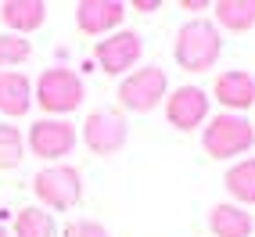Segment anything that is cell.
<instances>
[{"mask_svg":"<svg viewBox=\"0 0 255 237\" xmlns=\"http://www.w3.org/2000/svg\"><path fill=\"white\" fill-rule=\"evenodd\" d=\"M32 101L47 112V118H65L87 101V83L69 65H50L40 72L36 87H32Z\"/></svg>","mask_w":255,"mask_h":237,"instance_id":"cell-2","label":"cell"},{"mask_svg":"<svg viewBox=\"0 0 255 237\" xmlns=\"http://www.w3.org/2000/svg\"><path fill=\"white\" fill-rule=\"evenodd\" d=\"M162 4H155V0H137L133 4V11H140V14H151V11H158Z\"/></svg>","mask_w":255,"mask_h":237,"instance_id":"cell-21","label":"cell"},{"mask_svg":"<svg viewBox=\"0 0 255 237\" xmlns=\"http://www.w3.org/2000/svg\"><path fill=\"white\" fill-rule=\"evenodd\" d=\"M169 97V79L158 65H144V69H133L129 76H123L119 83V105L133 115H147L155 112L162 101Z\"/></svg>","mask_w":255,"mask_h":237,"instance_id":"cell-5","label":"cell"},{"mask_svg":"<svg viewBox=\"0 0 255 237\" xmlns=\"http://www.w3.org/2000/svg\"><path fill=\"white\" fill-rule=\"evenodd\" d=\"M0 22L14 36H25V32H36L47 22V4L43 0H4L0 4Z\"/></svg>","mask_w":255,"mask_h":237,"instance_id":"cell-12","label":"cell"},{"mask_svg":"<svg viewBox=\"0 0 255 237\" xmlns=\"http://www.w3.org/2000/svg\"><path fill=\"white\" fill-rule=\"evenodd\" d=\"M32 194H36L40 209L65 212V209L79 205V198H83V176H79V169L65 165V162L43 165L40 173L32 176Z\"/></svg>","mask_w":255,"mask_h":237,"instance_id":"cell-4","label":"cell"},{"mask_svg":"<svg viewBox=\"0 0 255 237\" xmlns=\"http://www.w3.org/2000/svg\"><path fill=\"white\" fill-rule=\"evenodd\" d=\"M54 216L40 205H25L14 212V223H11V237H54Z\"/></svg>","mask_w":255,"mask_h":237,"instance_id":"cell-16","label":"cell"},{"mask_svg":"<svg viewBox=\"0 0 255 237\" xmlns=\"http://www.w3.org/2000/svg\"><path fill=\"white\" fill-rule=\"evenodd\" d=\"M61 237H112L101 223H94V219H76V223H69L61 230Z\"/></svg>","mask_w":255,"mask_h":237,"instance_id":"cell-20","label":"cell"},{"mask_svg":"<svg viewBox=\"0 0 255 237\" xmlns=\"http://www.w3.org/2000/svg\"><path fill=\"white\" fill-rule=\"evenodd\" d=\"M0 237H11V230H7V227H0Z\"/></svg>","mask_w":255,"mask_h":237,"instance_id":"cell-23","label":"cell"},{"mask_svg":"<svg viewBox=\"0 0 255 237\" xmlns=\"http://www.w3.org/2000/svg\"><path fill=\"white\" fill-rule=\"evenodd\" d=\"M32 108V79L25 72H0V115L22 118Z\"/></svg>","mask_w":255,"mask_h":237,"instance_id":"cell-13","label":"cell"},{"mask_svg":"<svg viewBox=\"0 0 255 237\" xmlns=\"http://www.w3.org/2000/svg\"><path fill=\"white\" fill-rule=\"evenodd\" d=\"M126 18V4L119 0H79L76 4V25L87 36H112Z\"/></svg>","mask_w":255,"mask_h":237,"instance_id":"cell-10","label":"cell"},{"mask_svg":"<svg viewBox=\"0 0 255 237\" xmlns=\"http://www.w3.org/2000/svg\"><path fill=\"white\" fill-rule=\"evenodd\" d=\"M252 126H255V122H252Z\"/></svg>","mask_w":255,"mask_h":237,"instance_id":"cell-24","label":"cell"},{"mask_svg":"<svg viewBox=\"0 0 255 237\" xmlns=\"http://www.w3.org/2000/svg\"><path fill=\"white\" fill-rule=\"evenodd\" d=\"M32 58V43L14 32H0V72H14Z\"/></svg>","mask_w":255,"mask_h":237,"instance_id":"cell-18","label":"cell"},{"mask_svg":"<svg viewBox=\"0 0 255 237\" xmlns=\"http://www.w3.org/2000/svg\"><path fill=\"white\" fill-rule=\"evenodd\" d=\"M165 118H169V126H176L183 133L205 126L209 122V94L201 87H176L165 97Z\"/></svg>","mask_w":255,"mask_h":237,"instance_id":"cell-9","label":"cell"},{"mask_svg":"<svg viewBox=\"0 0 255 237\" xmlns=\"http://www.w3.org/2000/svg\"><path fill=\"white\" fill-rule=\"evenodd\" d=\"M212 94L216 101L234 115H245L248 108H255V76L241 72V69H230V72H219L212 83Z\"/></svg>","mask_w":255,"mask_h":237,"instance_id":"cell-11","label":"cell"},{"mask_svg":"<svg viewBox=\"0 0 255 237\" xmlns=\"http://www.w3.org/2000/svg\"><path fill=\"white\" fill-rule=\"evenodd\" d=\"M223 54V36L219 25L209 18H187L176 29V43H173V58L183 72H209Z\"/></svg>","mask_w":255,"mask_h":237,"instance_id":"cell-1","label":"cell"},{"mask_svg":"<svg viewBox=\"0 0 255 237\" xmlns=\"http://www.w3.org/2000/svg\"><path fill=\"white\" fill-rule=\"evenodd\" d=\"M140 58H144V36L133 29H115L112 36L97 40L94 47V61L101 65L105 76H129Z\"/></svg>","mask_w":255,"mask_h":237,"instance_id":"cell-7","label":"cell"},{"mask_svg":"<svg viewBox=\"0 0 255 237\" xmlns=\"http://www.w3.org/2000/svg\"><path fill=\"white\" fill-rule=\"evenodd\" d=\"M25 158V137L18 133V126L0 122V169H18Z\"/></svg>","mask_w":255,"mask_h":237,"instance_id":"cell-19","label":"cell"},{"mask_svg":"<svg viewBox=\"0 0 255 237\" xmlns=\"http://www.w3.org/2000/svg\"><path fill=\"white\" fill-rule=\"evenodd\" d=\"M180 7H183V11H201L205 4H201V0H180Z\"/></svg>","mask_w":255,"mask_h":237,"instance_id":"cell-22","label":"cell"},{"mask_svg":"<svg viewBox=\"0 0 255 237\" xmlns=\"http://www.w3.org/2000/svg\"><path fill=\"white\" fill-rule=\"evenodd\" d=\"M209 230H212V237H252L255 219L248 209L234 205V201H219L209 212Z\"/></svg>","mask_w":255,"mask_h":237,"instance_id":"cell-14","label":"cell"},{"mask_svg":"<svg viewBox=\"0 0 255 237\" xmlns=\"http://www.w3.org/2000/svg\"><path fill=\"white\" fill-rule=\"evenodd\" d=\"M223 187H227V194L234 198V205H241V209H252V205H255V155L237 158V162L227 169Z\"/></svg>","mask_w":255,"mask_h":237,"instance_id":"cell-15","label":"cell"},{"mask_svg":"<svg viewBox=\"0 0 255 237\" xmlns=\"http://www.w3.org/2000/svg\"><path fill=\"white\" fill-rule=\"evenodd\" d=\"M126 140H129V126L123 112H90L83 118V144L94 155L112 158L126 147Z\"/></svg>","mask_w":255,"mask_h":237,"instance_id":"cell-8","label":"cell"},{"mask_svg":"<svg viewBox=\"0 0 255 237\" xmlns=\"http://www.w3.org/2000/svg\"><path fill=\"white\" fill-rule=\"evenodd\" d=\"M76 147V126L69 118H36L25 133V151H32L36 158L58 165L65 155H72Z\"/></svg>","mask_w":255,"mask_h":237,"instance_id":"cell-6","label":"cell"},{"mask_svg":"<svg viewBox=\"0 0 255 237\" xmlns=\"http://www.w3.org/2000/svg\"><path fill=\"white\" fill-rule=\"evenodd\" d=\"M212 11H216L219 25L230 29V32H248V29H255V0H219Z\"/></svg>","mask_w":255,"mask_h":237,"instance_id":"cell-17","label":"cell"},{"mask_svg":"<svg viewBox=\"0 0 255 237\" xmlns=\"http://www.w3.org/2000/svg\"><path fill=\"white\" fill-rule=\"evenodd\" d=\"M255 144V126L248 115H234V112H219L201 126V147L205 155L216 162L237 158Z\"/></svg>","mask_w":255,"mask_h":237,"instance_id":"cell-3","label":"cell"}]
</instances>
